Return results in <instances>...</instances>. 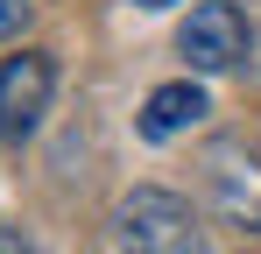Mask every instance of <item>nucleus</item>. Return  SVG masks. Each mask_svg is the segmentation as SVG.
I'll list each match as a JSON object with an SVG mask.
<instances>
[{"label": "nucleus", "instance_id": "2", "mask_svg": "<svg viewBox=\"0 0 261 254\" xmlns=\"http://www.w3.org/2000/svg\"><path fill=\"white\" fill-rule=\"evenodd\" d=\"M198 191H205V212L233 233H261V148L247 141H212L198 156Z\"/></svg>", "mask_w": 261, "mask_h": 254}, {"label": "nucleus", "instance_id": "1", "mask_svg": "<svg viewBox=\"0 0 261 254\" xmlns=\"http://www.w3.org/2000/svg\"><path fill=\"white\" fill-rule=\"evenodd\" d=\"M113 247L120 254H212V226L184 191L141 184L113 205Z\"/></svg>", "mask_w": 261, "mask_h": 254}, {"label": "nucleus", "instance_id": "7", "mask_svg": "<svg viewBox=\"0 0 261 254\" xmlns=\"http://www.w3.org/2000/svg\"><path fill=\"white\" fill-rule=\"evenodd\" d=\"M0 254H43V247H36L21 226H0Z\"/></svg>", "mask_w": 261, "mask_h": 254}, {"label": "nucleus", "instance_id": "4", "mask_svg": "<svg viewBox=\"0 0 261 254\" xmlns=\"http://www.w3.org/2000/svg\"><path fill=\"white\" fill-rule=\"evenodd\" d=\"M49 99H57V57H49V49H14V57L0 64V141H7V148L36 141Z\"/></svg>", "mask_w": 261, "mask_h": 254}, {"label": "nucleus", "instance_id": "5", "mask_svg": "<svg viewBox=\"0 0 261 254\" xmlns=\"http://www.w3.org/2000/svg\"><path fill=\"white\" fill-rule=\"evenodd\" d=\"M205 113H212L205 85H198V78H170V85H155V92L141 99L134 127H141V141H176V134H191Z\"/></svg>", "mask_w": 261, "mask_h": 254}, {"label": "nucleus", "instance_id": "3", "mask_svg": "<svg viewBox=\"0 0 261 254\" xmlns=\"http://www.w3.org/2000/svg\"><path fill=\"white\" fill-rule=\"evenodd\" d=\"M176 57L191 64V71H247V57H254V29H247V14L233 7V0H198L191 14H184V29H176Z\"/></svg>", "mask_w": 261, "mask_h": 254}, {"label": "nucleus", "instance_id": "8", "mask_svg": "<svg viewBox=\"0 0 261 254\" xmlns=\"http://www.w3.org/2000/svg\"><path fill=\"white\" fill-rule=\"evenodd\" d=\"M134 7H148V14H155V7H176V0H134Z\"/></svg>", "mask_w": 261, "mask_h": 254}, {"label": "nucleus", "instance_id": "6", "mask_svg": "<svg viewBox=\"0 0 261 254\" xmlns=\"http://www.w3.org/2000/svg\"><path fill=\"white\" fill-rule=\"evenodd\" d=\"M29 21H36V0H0V42H14Z\"/></svg>", "mask_w": 261, "mask_h": 254}]
</instances>
